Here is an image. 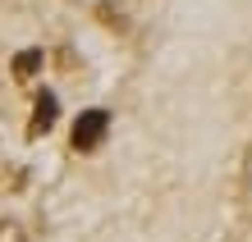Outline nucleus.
<instances>
[{
  "instance_id": "obj_2",
  "label": "nucleus",
  "mask_w": 252,
  "mask_h": 242,
  "mask_svg": "<svg viewBox=\"0 0 252 242\" xmlns=\"http://www.w3.org/2000/svg\"><path fill=\"white\" fill-rule=\"evenodd\" d=\"M55 119H60V101H55L51 92H41L37 105H32V124H28V133H32V137H41V133H51Z\"/></svg>"
},
{
  "instance_id": "obj_4",
  "label": "nucleus",
  "mask_w": 252,
  "mask_h": 242,
  "mask_svg": "<svg viewBox=\"0 0 252 242\" xmlns=\"http://www.w3.org/2000/svg\"><path fill=\"white\" fill-rule=\"evenodd\" d=\"M0 242H28L23 224H19V219H0Z\"/></svg>"
},
{
  "instance_id": "obj_3",
  "label": "nucleus",
  "mask_w": 252,
  "mask_h": 242,
  "mask_svg": "<svg viewBox=\"0 0 252 242\" xmlns=\"http://www.w3.org/2000/svg\"><path fill=\"white\" fill-rule=\"evenodd\" d=\"M37 69H41V51H19V55H14V78H19V82H28Z\"/></svg>"
},
{
  "instance_id": "obj_1",
  "label": "nucleus",
  "mask_w": 252,
  "mask_h": 242,
  "mask_svg": "<svg viewBox=\"0 0 252 242\" xmlns=\"http://www.w3.org/2000/svg\"><path fill=\"white\" fill-rule=\"evenodd\" d=\"M106 133H110V114L106 110H83L69 142H73V151H96L101 142H106Z\"/></svg>"
}]
</instances>
